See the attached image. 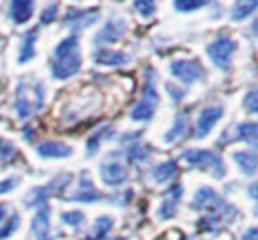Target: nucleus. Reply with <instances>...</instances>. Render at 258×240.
Listing matches in <instances>:
<instances>
[{"instance_id":"obj_5","label":"nucleus","mask_w":258,"mask_h":240,"mask_svg":"<svg viewBox=\"0 0 258 240\" xmlns=\"http://www.w3.org/2000/svg\"><path fill=\"white\" fill-rule=\"evenodd\" d=\"M127 161L123 157V153L117 149V151H109L101 161H99V175L103 179L105 186H119L127 179Z\"/></svg>"},{"instance_id":"obj_35","label":"nucleus","mask_w":258,"mask_h":240,"mask_svg":"<svg viewBox=\"0 0 258 240\" xmlns=\"http://www.w3.org/2000/svg\"><path fill=\"white\" fill-rule=\"evenodd\" d=\"M18 184H20V177H8V179H2V182H0V194H6V192H10V190H14Z\"/></svg>"},{"instance_id":"obj_18","label":"nucleus","mask_w":258,"mask_h":240,"mask_svg":"<svg viewBox=\"0 0 258 240\" xmlns=\"http://www.w3.org/2000/svg\"><path fill=\"white\" fill-rule=\"evenodd\" d=\"M34 12V0H10L8 14L14 24H24L32 18Z\"/></svg>"},{"instance_id":"obj_10","label":"nucleus","mask_w":258,"mask_h":240,"mask_svg":"<svg viewBox=\"0 0 258 240\" xmlns=\"http://www.w3.org/2000/svg\"><path fill=\"white\" fill-rule=\"evenodd\" d=\"M99 20V8H85V10H77V8H71L67 14H64V26H69L71 30H83V28H89L93 26L95 22Z\"/></svg>"},{"instance_id":"obj_29","label":"nucleus","mask_w":258,"mask_h":240,"mask_svg":"<svg viewBox=\"0 0 258 240\" xmlns=\"http://www.w3.org/2000/svg\"><path fill=\"white\" fill-rule=\"evenodd\" d=\"M210 0H173V8L177 12H191L202 6H206Z\"/></svg>"},{"instance_id":"obj_7","label":"nucleus","mask_w":258,"mask_h":240,"mask_svg":"<svg viewBox=\"0 0 258 240\" xmlns=\"http://www.w3.org/2000/svg\"><path fill=\"white\" fill-rule=\"evenodd\" d=\"M169 71H171V75L177 81H181L185 85L198 83V81H202L206 77V69H204V65L198 58H177V61H171Z\"/></svg>"},{"instance_id":"obj_39","label":"nucleus","mask_w":258,"mask_h":240,"mask_svg":"<svg viewBox=\"0 0 258 240\" xmlns=\"http://www.w3.org/2000/svg\"><path fill=\"white\" fill-rule=\"evenodd\" d=\"M111 240H125L123 236H117V238H111Z\"/></svg>"},{"instance_id":"obj_26","label":"nucleus","mask_w":258,"mask_h":240,"mask_svg":"<svg viewBox=\"0 0 258 240\" xmlns=\"http://www.w3.org/2000/svg\"><path fill=\"white\" fill-rule=\"evenodd\" d=\"M60 220L71 228H81L85 224V214L81 210H67V212H60Z\"/></svg>"},{"instance_id":"obj_20","label":"nucleus","mask_w":258,"mask_h":240,"mask_svg":"<svg viewBox=\"0 0 258 240\" xmlns=\"http://www.w3.org/2000/svg\"><path fill=\"white\" fill-rule=\"evenodd\" d=\"M234 161L238 163V167L242 169L244 175L252 177L256 173V165H258V155L252 149H244V151H234L232 153Z\"/></svg>"},{"instance_id":"obj_15","label":"nucleus","mask_w":258,"mask_h":240,"mask_svg":"<svg viewBox=\"0 0 258 240\" xmlns=\"http://www.w3.org/2000/svg\"><path fill=\"white\" fill-rule=\"evenodd\" d=\"M73 145L64 143V141H56V139H46L40 141L36 145V153L44 159H62V157H71L73 155Z\"/></svg>"},{"instance_id":"obj_3","label":"nucleus","mask_w":258,"mask_h":240,"mask_svg":"<svg viewBox=\"0 0 258 240\" xmlns=\"http://www.w3.org/2000/svg\"><path fill=\"white\" fill-rule=\"evenodd\" d=\"M179 157H181L183 161H187L189 165L198 167V169L210 171L214 177H224V173H226V163H224V159H222L216 151H212V149L189 147V149H183Z\"/></svg>"},{"instance_id":"obj_32","label":"nucleus","mask_w":258,"mask_h":240,"mask_svg":"<svg viewBox=\"0 0 258 240\" xmlns=\"http://www.w3.org/2000/svg\"><path fill=\"white\" fill-rule=\"evenodd\" d=\"M133 8L135 12H139L141 16H151L155 12V0H133Z\"/></svg>"},{"instance_id":"obj_33","label":"nucleus","mask_w":258,"mask_h":240,"mask_svg":"<svg viewBox=\"0 0 258 240\" xmlns=\"http://www.w3.org/2000/svg\"><path fill=\"white\" fill-rule=\"evenodd\" d=\"M133 192L131 190H123V192H115L111 194V202H115L117 206H127V202H131Z\"/></svg>"},{"instance_id":"obj_38","label":"nucleus","mask_w":258,"mask_h":240,"mask_svg":"<svg viewBox=\"0 0 258 240\" xmlns=\"http://www.w3.org/2000/svg\"><path fill=\"white\" fill-rule=\"evenodd\" d=\"M6 214H8V204H0V222L6 220Z\"/></svg>"},{"instance_id":"obj_37","label":"nucleus","mask_w":258,"mask_h":240,"mask_svg":"<svg viewBox=\"0 0 258 240\" xmlns=\"http://www.w3.org/2000/svg\"><path fill=\"white\" fill-rule=\"evenodd\" d=\"M167 91H171V97H173V99H181V97H183V91H179V89H173L171 85H167Z\"/></svg>"},{"instance_id":"obj_11","label":"nucleus","mask_w":258,"mask_h":240,"mask_svg":"<svg viewBox=\"0 0 258 240\" xmlns=\"http://www.w3.org/2000/svg\"><path fill=\"white\" fill-rule=\"evenodd\" d=\"M222 115H224V107L222 105H208V107H204L200 111L198 119H196V137H200V139L206 137L214 129V125L222 119Z\"/></svg>"},{"instance_id":"obj_27","label":"nucleus","mask_w":258,"mask_h":240,"mask_svg":"<svg viewBox=\"0 0 258 240\" xmlns=\"http://www.w3.org/2000/svg\"><path fill=\"white\" fill-rule=\"evenodd\" d=\"M18 226H20V214L18 212H12L8 220L0 222V240H6Z\"/></svg>"},{"instance_id":"obj_8","label":"nucleus","mask_w":258,"mask_h":240,"mask_svg":"<svg viewBox=\"0 0 258 240\" xmlns=\"http://www.w3.org/2000/svg\"><path fill=\"white\" fill-rule=\"evenodd\" d=\"M236 50V40L222 34L218 38H214L208 46H206V54L210 56V61L220 67V69H228L230 67V61H232V54Z\"/></svg>"},{"instance_id":"obj_9","label":"nucleus","mask_w":258,"mask_h":240,"mask_svg":"<svg viewBox=\"0 0 258 240\" xmlns=\"http://www.w3.org/2000/svg\"><path fill=\"white\" fill-rule=\"evenodd\" d=\"M125 30H127L125 18L119 16V14H111L109 20L103 24V28H99V32L93 36V42H99V44H103V42H117V40L123 38Z\"/></svg>"},{"instance_id":"obj_22","label":"nucleus","mask_w":258,"mask_h":240,"mask_svg":"<svg viewBox=\"0 0 258 240\" xmlns=\"http://www.w3.org/2000/svg\"><path fill=\"white\" fill-rule=\"evenodd\" d=\"M187 127H189L187 115H185V113H177L175 119H173L171 129L163 135V141H165V143H173V141H177V139H183L185 133H187Z\"/></svg>"},{"instance_id":"obj_17","label":"nucleus","mask_w":258,"mask_h":240,"mask_svg":"<svg viewBox=\"0 0 258 240\" xmlns=\"http://www.w3.org/2000/svg\"><path fill=\"white\" fill-rule=\"evenodd\" d=\"M220 202H222V198H220V194H218L214 188H206V186H202V188L194 194L191 206H194V208H198V210L210 212V210H212V208H216Z\"/></svg>"},{"instance_id":"obj_34","label":"nucleus","mask_w":258,"mask_h":240,"mask_svg":"<svg viewBox=\"0 0 258 240\" xmlns=\"http://www.w3.org/2000/svg\"><path fill=\"white\" fill-rule=\"evenodd\" d=\"M256 95H258V91L256 89H250L248 93H246V97H244V105H246V109L250 111V113H256L258 111V103H256Z\"/></svg>"},{"instance_id":"obj_25","label":"nucleus","mask_w":258,"mask_h":240,"mask_svg":"<svg viewBox=\"0 0 258 240\" xmlns=\"http://www.w3.org/2000/svg\"><path fill=\"white\" fill-rule=\"evenodd\" d=\"M113 218L111 216H99L97 220H95V224H93V234H91V240H105V236L111 232V228H113Z\"/></svg>"},{"instance_id":"obj_31","label":"nucleus","mask_w":258,"mask_h":240,"mask_svg":"<svg viewBox=\"0 0 258 240\" xmlns=\"http://www.w3.org/2000/svg\"><path fill=\"white\" fill-rule=\"evenodd\" d=\"M56 16H58V2H50L40 12V24H50L56 20Z\"/></svg>"},{"instance_id":"obj_13","label":"nucleus","mask_w":258,"mask_h":240,"mask_svg":"<svg viewBox=\"0 0 258 240\" xmlns=\"http://www.w3.org/2000/svg\"><path fill=\"white\" fill-rule=\"evenodd\" d=\"M30 232L34 240H52V232H50V208L38 206L36 214L30 220Z\"/></svg>"},{"instance_id":"obj_1","label":"nucleus","mask_w":258,"mask_h":240,"mask_svg":"<svg viewBox=\"0 0 258 240\" xmlns=\"http://www.w3.org/2000/svg\"><path fill=\"white\" fill-rule=\"evenodd\" d=\"M44 105V83L36 77L24 75L18 79L14 89V113L18 119L36 115Z\"/></svg>"},{"instance_id":"obj_23","label":"nucleus","mask_w":258,"mask_h":240,"mask_svg":"<svg viewBox=\"0 0 258 240\" xmlns=\"http://www.w3.org/2000/svg\"><path fill=\"white\" fill-rule=\"evenodd\" d=\"M175 173H177V161L175 159H165L151 169V177L155 184H165L171 177H175Z\"/></svg>"},{"instance_id":"obj_19","label":"nucleus","mask_w":258,"mask_h":240,"mask_svg":"<svg viewBox=\"0 0 258 240\" xmlns=\"http://www.w3.org/2000/svg\"><path fill=\"white\" fill-rule=\"evenodd\" d=\"M232 141H246L248 145H256L258 141V125L254 121H246V123H238L234 127V135L230 137ZM230 141V143H232Z\"/></svg>"},{"instance_id":"obj_12","label":"nucleus","mask_w":258,"mask_h":240,"mask_svg":"<svg viewBox=\"0 0 258 240\" xmlns=\"http://www.w3.org/2000/svg\"><path fill=\"white\" fill-rule=\"evenodd\" d=\"M69 202H81V204H91V202H97V200H103V194L97 192L89 171H81L79 175V188L75 194L67 196Z\"/></svg>"},{"instance_id":"obj_6","label":"nucleus","mask_w":258,"mask_h":240,"mask_svg":"<svg viewBox=\"0 0 258 240\" xmlns=\"http://www.w3.org/2000/svg\"><path fill=\"white\" fill-rule=\"evenodd\" d=\"M69 184H71V173H58V175H54L50 182H46L44 186L32 188V190L24 196V206H26V208L44 206L50 196H58Z\"/></svg>"},{"instance_id":"obj_16","label":"nucleus","mask_w":258,"mask_h":240,"mask_svg":"<svg viewBox=\"0 0 258 240\" xmlns=\"http://www.w3.org/2000/svg\"><path fill=\"white\" fill-rule=\"evenodd\" d=\"M93 61L105 67H123L129 63V54L123 50H113V48H97L93 50Z\"/></svg>"},{"instance_id":"obj_2","label":"nucleus","mask_w":258,"mask_h":240,"mask_svg":"<svg viewBox=\"0 0 258 240\" xmlns=\"http://www.w3.org/2000/svg\"><path fill=\"white\" fill-rule=\"evenodd\" d=\"M81 65H83V56L79 48V38L77 34H71L56 44L50 58V73L54 79L62 81L77 75L81 71Z\"/></svg>"},{"instance_id":"obj_30","label":"nucleus","mask_w":258,"mask_h":240,"mask_svg":"<svg viewBox=\"0 0 258 240\" xmlns=\"http://www.w3.org/2000/svg\"><path fill=\"white\" fill-rule=\"evenodd\" d=\"M105 133H111V129H109L107 125H103L97 133H93V135L89 137V141H87V153H89V155H93V153L97 151V147L101 145V139H103Z\"/></svg>"},{"instance_id":"obj_36","label":"nucleus","mask_w":258,"mask_h":240,"mask_svg":"<svg viewBox=\"0 0 258 240\" xmlns=\"http://www.w3.org/2000/svg\"><path fill=\"white\" fill-rule=\"evenodd\" d=\"M240 240H258V230L252 226V228H248L244 234H242V238Z\"/></svg>"},{"instance_id":"obj_4","label":"nucleus","mask_w":258,"mask_h":240,"mask_svg":"<svg viewBox=\"0 0 258 240\" xmlns=\"http://www.w3.org/2000/svg\"><path fill=\"white\" fill-rule=\"evenodd\" d=\"M159 103V95L155 89V77H153V69H147V79H145V87H143V95L139 97V101L133 105L129 117L133 121H149L157 109Z\"/></svg>"},{"instance_id":"obj_28","label":"nucleus","mask_w":258,"mask_h":240,"mask_svg":"<svg viewBox=\"0 0 258 240\" xmlns=\"http://www.w3.org/2000/svg\"><path fill=\"white\" fill-rule=\"evenodd\" d=\"M16 155H18V149L8 139H0V161L10 163L16 159Z\"/></svg>"},{"instance_id":"obj_21","label":"nucleus","mask_w":258,"mask_h":240,"mask_svg":"<svg viewBox=\"0 0 258 240\" xmlns=\"http://www.w3.org/2000/svg\"><path fill=\"white\" fill-rule=\"evenodd\" d=\"M36 36H38L36 30H28V32L22 36L20 46H18V63H20V65H26L28 61L34 58V54H36V48H34Z\"/></svg>"},{"instance_id":"obj_14","label":"nucleus","mask_w":258,"mask_h":240,"mask_svg":"<svg viewBox=\"0 0 258 240\" xmlns=\"http://www.w3.org/2000/svg\"><path fill=\"white\" fill-rule=\"evenodd\" d=\"M183 196V186L181 184H173L171 188H167L163 192V198H161V204L157 208V218L161 220H167L171 218L175 212H177V204Z\"/></svg>"},{"instance_id":"obj_24","label":"nucleus","mask_w":258,"mask_h":240,"mask_svg":"<svg viewBox=\"0 0 258 240\" xmlns=\"http://www.w3.org/2000/svg\"><path fill=\"white\" fill-rule=\"evenodd\" d=\"M256 4H258V0H236L234 6H232V10H230L232 20H244V18H248L256 10Z\"/></svg>"}]
</instances>
